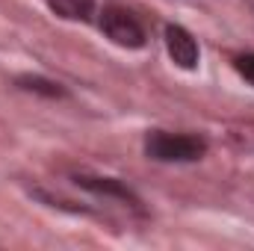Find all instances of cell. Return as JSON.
I'll use <instances>...</instances> for the list:
<instances>
[{
  "instance_id": "1",
  "label": "cell",
  "mask_w": 254,
  "mask_h": 251,
  "mask_svg": "<svg viewBox=\"0 0 254 251\" xmlns=\"http://www.w3.org/2000/svg\"><path fill=\"white\" fill-rule=\"evenodd\" d=\"M145 154L160 163H195L207 154V142L192 133H169L154 130L145 139Z\"/></svg>"
},
{
  "instance_id": "2",
  "label": "cell",
  "mask_w": 254,
  "mask_h": 251,
  "mask_svg": "<svg viewBox=\"0 0 254 251\" xmlns=\"http://www.w3.org/2000/svg\"><path fill=\"white\" fill-rule=\"evenodd\" d=\"M101 30L119 45V48H127V51H139L145 45V30L142 24L122 6H107L104 15H101Z\"/></svg>"
},
{
  "instance_id": "3",
  "label": "cell",
  "mask_w": 254,
  "mask_h": 251,
  "mask_svg": "<svg viewBox=\"0 0 254 251\" xmlns=\"http://www.w3.org/2000/svg\"><path fill=\"white\" fill-rule=\"evenodd\" d=\"M166 51H169L172 63L178 68H184V71H195L198 63H201V48H198L195 36L181 24H169L166 27Z\"/></svg>"
},
{
  "instance_id": "4",
  "label": "cell",
  "mask_w": 254,
  "mask_h": 251,
  "mask_svg": "<svg viewBox=\"0 0 254 251\" xmlns=\"http://www.w3.org/2000/svg\"><path fill=\"white\" fill-rule=\"evenodd\" d=\"M74 184L83 189H89V192H95V195H104V198H116V201H125L130 207H139V198H136V192L122 184L119 178H98V175H77L74 178Z\"/></svg>"
},
{
  "instance_id": "5",
  "label": "cell",
  "mask_w": 254,
  "mask_h": 251,
  "mask_svg": "<svg viewBox=\"0 0 254 251\" xmlns=\"http://www.w3.org/2000/svg\"><path fill=\"white\" fill-rule=\"evenodd\" d=\"M48 3L65 21H89L95 12V0H48Z\"/></svg>"
},
{
  "instance_id": "6",
  "label": "cell",
  "mask_w": 254,
  "mask_h": 251,
  "mask_svg": "<svg viewBox=\"0 0 254 251\" xmlns=\"http://www.w3.org/2000/svg\"><path fill=\"white\" fill-rule=\"evenodd\" d=\"M18 86H21V89H27V92L48 95V98H63V95H65L63 89H60V83H54V80H45V77H36V74L18 77Z\"/></svg>"
},
{
  "instance_id": "7",
  "label": "cell",
  "mask_w": 254,
  "mask_h": 251,
  "mask_svg": "<svg viewBox=\"0 0 254 251\" xmlns=\"http://www.w3.org/2000/svg\"><path fill=\"white\" fill-rule=\"evenodd\" d=\"M237 71H240V77H246L249 83L254 86V54H243V57H237Z\"/></svg>"
}]
</instances>
